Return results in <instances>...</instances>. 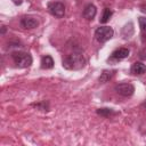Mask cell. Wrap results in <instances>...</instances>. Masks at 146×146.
Instances as JSON below:
<instances>
[{"mask_svg":"<svg viewBox=\"0 0 146 146\" xmlns=\"http://www.w3.org/2000/svg\"><path fill=\"white\" fill-rule=\"evenodd\" d=\"M114 74H115V70H104L102 72V74H100L98 81L100 83H106L110 80H112V78L114 76Z\"/></svg>","mask_w":146,"mask_h":146,"instance_id":"cell-10","label":"cell"},{"mask_svg":"<svg viewBox=\"0 0 146 146\" xmlns=\"http://www.w3.org/2000/svg\"><path fill=\"white\" fill-rule=\"evenodd\" d=\"M132 34H133V24L130 22L127 25H124V27L122 29V36L124 39H129Z\"/></svg>","mask_w":146,"mask_h":146,"instance_id":"cell-12","label":"cell"},{"mask_svg":"<svg viewBox=\"0 0 146 146\" xmlns=\"http://www.w3.org/2000/svg\"><path fill=\"white\" fill-rule=\"evenodd\" d=\"M143 106H144V107H145V110H146V100L143 103Z\"/></svg>","mask_w":146,"mask_h":146,"instance_id":"cell-20","label":"cell"},{"mask_svg":"<svg viewBox=\"0 0 146 146\" xmlns=\"http://www.w3.org/2000/svg\"><path fill=\"white\" fill-rule=\"evenodd\" d=\"M146 72V65L143 64L141 62H136L131 66V73L133 75H141Z\"/></svg>","mask_w":146,"mask_h":146,"instance_id":"cell-9","label":"cell"},{"mask_svg":"<svg viewBox=\"0 0 146 146\" xmlns=\"http://www.w3.org/2000/svg\"><path fill=\"white\" fill-rule=\"evenodd\" d=\"M139 26L143 32H146V17H139Z\"/></svg>","mask_w":146,"mask_h":146,"instance_id":"cell-15","label":"cell"},{"mask_svg":"<svg viewBox=\"0 0 146 146\" xmlns=\"http://www.w3.org/2000/svg\"><path fill=\"white\" fill-rule=\"evenodd\" d=\"M40 64H41V68H43V70H50V68L54 67V59L51 58V56L46 55V56H42Z\"/></svg>","mask_w":146,"mask_h":146,"instance_id":"cell-11","label":"cell"},{"mask_svg":"<svg viewBox=\"0 0 146 146\" xmlns=\"http://www.w3.org/2000/svg\"><path fill=\"white\" fill-rule=\"evenodd\" d=\"M6 30H7V29H6V26H2V27H1V34H5Z\"/></svg>","mask_w":146,"mask_h":146,"instance_id":"cell-19","label":"cell"},{"mask_svg":"<svg viewBox=\"0 0 146 146\" xmlns=\"http://www.w3.org/2000/svg\"><path fill=\"white\" fill-rule=\"evenodd\" d=\"M96 14H97V9L92 3L87 5L84 7V9H83V17L86 19H88V21H92L94 17L96 16Z\"/></svg>","mask_w":146,"mask_h":146,"instance_id":"cell-8","label":"cell"},{"mask_svg":"<svg viewBox=\"0 0 146 146\" xmlns=\"http://www.w3.org/2000/svg\"><path fill=\"white\" fill-rule=\"evenodd\" d=\"M112 15H113V11L110 9V8H105L104 9V11H103V15H102V18L99 19L100 21V23H107L108 21H110V18L112 17Z\"/></svg>","mask_w":146,"mask_h":146,"instance_id":"cell-14","label":"cell"},{"mask_svg":"<svg viewBox=\"0 0 146 146\" xmlns=\"http://www.w3.org/2000/svg\"><path fill=\"white\" fill-rule=\"evenodd\" d=\"M21 26L25 30H32V29H35L38 27L39 25V22L36 18L32 17V16H23L21 18V22H19Z\"/></svg>","mask_w":146,"mask_h":146,"instance_id":"cell-6","label":"cell"},{"mask_svg":"<svg viewBox=\"0 0 146 146\" xmlns=\"http://www.w3.org/2000/svg\"><path fill=\"white\" fill-rule=\"evenodd\" d=\"M139 57H140L141 59H146V48H144V49L139 52Z\"/></svg>","mask_w":146,"mask_h":146,"instance_id":"cell-17","label":"cell"},{"mask_svg":"<svg viewBox=\"0 0 146 146\" xmlns=\"http://www.w3.org/2000/svg\"><path fill=\"white\" fill-rule=\"evenodd\" d=\"M115 91L123 97H131L135 92V87L131 83H119L115 86Z\"/></svg>","mask_w":146,"mask_h":146,"instance_id":"cell-5","label":"cell"},{"mask_svg":"<svg viewBox=\"0 0 146 146\" xmlns=\"http://www.w3.org/2000/svg\"><path fill=\"white\" fill-rule=\"evenodd\" d=\"M84 65H86V58L80 52H73L71 55H67L63 59V67L66 70H71V71L81 70L82 67H84Z\"/></svg>","mask_w":146,"mask_h":146,"instance_id":"cell-1","label":"cell"},{"mask_svg":"<svg viewBox=\"0 0 146 146\" xmlns=\"http://www.w3.org/2000/svg\"><path fill=\"white\" fill-rule=\"evenodd\" d=\"M33 106L40 108V110H43V111H48V103L46 102H42V103H38V104H33Z\"/></svg>","mask_w":146,"mask_h":146,"instance_id":"cell-16","label":"cell"},{"mask_svg":"<svg viewBox=\"0 0 146 146\" xmlns=\"http://www.w3.org/2000/svg\"><path fill=\"white\" fill-rule=\"evenodd\" d=\"M113 34H114V31L110 26H99L95 31V38L100 43H104L107 40H110L113 36Z\"/></svg>","mask_w":146,"mask_h":146,"instance_id":"cell-3","label":"cell"},{"mask_svg":"<svg viewBox=\"0 0 146 146\" xmlns=\"http://www.w3.org/2000/svg\"><path fill=\"white\" fill-rule=\"evenodd\" d=\"M48 11H49L52 16H55V17H57V18H60V17H63L64 14H65V6H64V3L59 2V1L49 2V3H48Z\"/></svg>","mask_w":146,"mask_h":146,"instance_id":"cell-4","label":"cell"},{"mask_svg":"<svg viewBox=\"0 0 146 146\" xmlns=\"http://www.w3.org/2000/svg\"><path fill=\"white\" fill-rule=\"evenodd\" d=\"M13 2H14L15 5H22L23 0H13Z\"/></svg>","mask_w":146,"mask_h":146,"instance_id":"cell-18","label":"cell"},{"mask_svg":"<svg viewBox=\"0 0 146 146\" xmlns=\"http://www.w3.org/2000/svg\"><path fill=\"white\" fill-rule=\"evenodd\" d=\"M130 51L128 48H119L116 50H114L111 55V59H115V60H121V59H124L129 56Z\"/></svg>","mask_w":146,"mask_h":146,"instance_id":"cell-7","label":"cell"},{"mask_svg":"<svg viewBox=\"0 0 146 146\" xmlns=\"http://www.w3.org/2000/svg\"><path fill=\"white\" fill-rule=\"evenodd\" d=\"M96 112H97V114H99V115H102L104 117H110V116H113V115L119 114L117 112H115L112 108H98Z\"/></svg>","mask_w":146,"mask_h":146,"instance_id":"cell-13","label":"cell"},{"mask_svg":"<svg viewBox=\"0 0 146 146\" xmlns=\"http://www.w3.org/2000/svg\"><path fill=\"white\" fill-rule=\"evenodd\" d=\"M14 63L18 67H29L32 64V57L29 52L25 51H14L11 54Z\"/></svg>","mask_w":146,"mask_h":146,"instance_id":"cell-2","label":"cell"}]
</instances>
